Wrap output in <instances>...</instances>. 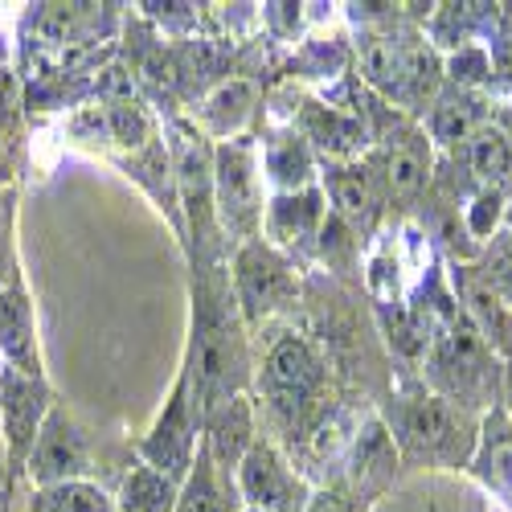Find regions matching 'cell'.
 <instances>
[{"label": "cell", "mask_w": 512, "mask_h": 512, "mask_svg": "<svg viewBox=\"0 0 512 512\" xmlns=\"http://www.w3.org/2000/svg\"><path fill=\"white\" fill-rule=\"evenodd\" d=\"M476 472L512 504V422L504 414H492L484 422V435L476 443Z\"/></svg>", "instance_id": "obj_24"}, {"label": "cell", "mask_w": 512, "mask_h": 512, "mask_svg": "<svg viewBox=\"0 0 512 512\" xmlns=\"http://www.w3.org/2000/svg\"><path fill=\"white\" fill-rule=\"evenodd\" d=\"M25 480L33 488H54L70 480H91V439L87 431L74 422L66 406L54 402L37 431V443L25 459Z\"/></svg>", "instance_id": "obj_9"}, {"label": "cell", "mask_w": 512, "mask_h": 512, "mask_svg": "<svg viewBox=\"0 0 512 512\" xmlns=\"http://www.w3.org/2000/svg\"><path fill=\"white\" fill-rule=\"evenodd\" d=\"M234 492L246 512H295V492H304L291 476L275 443L254 439V447L234 467Z\"/></svg>", "instance_id": "obj_11"}, {"label": "cell", "mask_w": 512, "mask_h": 512, "mask_svg": "<svg viewBox=\"0 0 512 512\" xmlns=\"http://www.w3.org/2000/svg\"><path fill=\"white\" fill-rule=\"evenodd\" d=\"M0 66H9V41H5V33H0Z\"/></svg>", "instance_id": "obj_36"}, {"label": "cell", "mask_w": 512, "mask_h": 512, "mask_svg": "<svg viewBox=\"0 0 512 512\" xmlns=\"http://www.w3.org/2000/svg\"><path fill=\"white\" fill-rule=\"evenodd\" d=\"M259 164H263V181L275 193H300L316 185V152L300 132H275L271 140H263Z\"/></svg>", "instance_id": "obj_21"}, {"label": "cell", "mask_w": 512, "mask_h": 512, "mask_svg": "<svg viewBox=\"0 0 512 512\" xmlns=\"http://www.w3.org/2000/svg\"><path fill=\"white\" fill-rule=\"evenodd\" d=\"M365 29L357 37L361 82L398 107H431L443 91V58L418 29L398 25L394 5H365Z\"/></svg>", "instance_id": "obj_2"}, {"label": "cell", "mask_w": 512, "mask_h": 512, "mask_svg": "<svg viewBox=\"0 0 512 512\" xmlns=\"http://www.w3.org/2000/svg\"><path fill=\"white\" fill-rule=\"evenodd\" d=\"M324 218H328V197H324L320 181L308 185V189H300V193H275L267 201V209H263L259 238L271 242L275 250L300 246V242H308V238L320 234Z\"/></svg>", "instance_id": "obj_17"}, {"label": "cell", "mask_w": 512, "mask_h": 512, "mask_svg": "<svg viewBox=\"0 0 512 512\" xmlns=\"http://www.w3.org/2000/svg\"><path fill=\"white\" fill-rule=\"evenodd\" d=\"M443 82H447V87H455V91L480 95L488 82H492V58H488V50L484 46H459V50H451L447 62H443Z\"/></svg>", "instance_id": "obj_30"}, {"label": "cell", "mask_w": 512, "mask_h": 512, "mask_svg": "<svg viewBox=\"0 0 512 512\" xmlns=\"http://www.w3.org/2000/svg\"><path fill=\"white\" fill-rule=\"evenodd\" d=\"M177 496H181L177 480H168L148 463H136L119 484L115 508L119 512H177Z\"/></svg>", "instance_id": "obj_23"}, {"label": "cell", "mask_w": 512, "mask_h": 512, "mask_svg": "<svg viewBox=\"0 0 512 512\" xmlns=\"http://www.w3.org/2000/svg\"><path fill=\"white\" fill-rule=\"evenodd\" d=\"M13 267V189H0V283L9 279Z\"/></svg>", "instance_id": "obj_32"}, {"label": "cell", "mask_w": 512, "mask_h": 512, "mask_svg": "<svg viewBox=\"0 0 512 512\" xmlns=\"http://www.w3.org/2000/svg\"><path fill=\"white\" fill-rule=\"evenodd\" d=\"M451 287H455V300H459L463 316L472 320V328L480 332L484 345L500 361H512V308L500 300V291L492 287L484 267L472 259L451 263Z\"/></svg>", "instance_id": "obj_12"}, {"label": "cell", "mask_w": 512, "mask_h": 512, "mask_svg": "<svg viewBox=\"0 0 512 512\" xmlns=\"http://www.w3.org/2000/svg\"><path fill=\"white\" fill-rule=\"evenodd\" d=\"M500 357L480 340L472 320L447 295L435 304L431 340H426V373L443 402L459 406L463 414L476 406H492L500 390Z\"/></svg>", "instance_id": "obj_3"}, {"label": "cell", "mask_w": 512, "mask_h": 512, "mask_svg": "<svg viewBox=\"0 0 512 512\" xmlns=\"http://www.w3.org/2000/svg\"><path fill=\"white\" fill-rule=\"evenodd\" d=\"M230 291H234V304L242 312V324H259L295 295L291 263L283 259V250H275L263 238L238 242L234 271H230Z\"/></svg>", "instance_id": "obj_8"}, {"label": "cell", "mask_w": 512, "mask_h": 512, "mask_svg": "<svg viewBox=\"0 0 512 512\" xmlns=\"http://www.w3.org/2000/svg\"><path fill=\"white\" fill-rule=\"evenodd\" d=\"M463 156H467V168H472V177L484 185V189H496L504 193L512 185V148L508 140L496 132V127H480V132L463 144Z\"/></svg>", "instance_id": "obj_26"}, {"label": "cell", "mask_w": 512, "mask_h": 512, "mask_svg": "<svg viewBox=\"0 0 512 512\" xmlns=\"http://www.w3.org/2000/svg\"><path fill=\"white\" fill-rule=\"evenodd\" d=\"M324 197L332 201V213L353 230H373L381 218V205H386V189H381L377 173L365 160H349V164H332L324 173Z\"/></svg>", "instance_id": "obj_16"}, {"label": "cell", "mask_w": 512, "mask_h": 512, "mask_svg": "<svg viewBox=\"0 0 512 512\" xmlns=\"http://www.w3.org/2000/svg\"><path fill=\"white\" fill-rule=\"evenodd\" d=\"M259 381H263V394H267L271 410L295 426L304 418V410L316 402V394L324 386V369H320V357L312 353V345L304 336L283 332L279 340H271Z\"/></svg>", "instance_id": "obj_7"}, {"label": "cell", "mask_w": 512, "mask_h": 512, "mask_svg": "<svg viewBox=\"0 0 512 512\" xmlns=\"http://www.w3.org/2000/svg\"><path fill=\"white\" fill-rule=\"evenodd\" d=\"M250 103H254V87H250V82H242V78L218 82V87H213V91L205 95V103H201V119H205V127H209V136L234 140L238 127H242V119L250 115Z\"/></svg>", "instance_id": "obj_27"}, {"label": "cell", "mask_w": 512, "mask_h": 512, "mask_svg": "<svg viewBox=\"0 0 512 512\" xmlns=\"http://www.w3.org/2000/svg\"><path fill=\"white\" fill-rule=\"evenodd\" d=\"M50 410H54L50 381L5 365V373H0V443H5V455L21 476Z\"/></svg>", "instance_id": "obj_10"}, {"label": "cell", "mask_w": 512, "mask_h": 512, "mask_svg": "<svg viewBox=\"0 0 512 512\" xmlns=\"http://www.w3.org/2000/svg\"><path fill=\"white\" fill-rule=\"evenodd\" d=\"M365 164L377 173L386 197H414L431 181V140H426L422 127L398 123V132L381 140Z\"/></svg>", "instance_id": "obj_14"}, {"label": "cell", "mask_w": 512, "mask_h": 512, "mask_svg": "<svg viewBox=\"0 0 512 512\" xmlns=\"http://www.w3.org/2000/svg\"><path fill=\"white\" fill-rule=\"evenodd\" d=\"M390 431L394 451L431 467H459V459H472L480 443L459 406L443 402L435 390L422 386L390 398Z\"/></svg>", "instance_id": "obj_4"}, {"label": "cell", "mask_w": 512, "mask_h": 512, "mask_svg": "<svg viewBox=\"0 0 512 512\" xmlns=\"http://www.w3.org/2000/svg\"><path fill=\"white\" fill-rule=\"evenodd\" d=\"M25 512H119L115 496L95 480H70L54 488H33Z\"/></svg>", "instance_id": "obj_25"}, {"label": "cell", "mask_w": 512, "mask_h": 512, "mask_svg": "<svg viewBox=\"0 0 512 512\" xmlns=\"http://www.w3.org/2000/svg\"><path fill=\"white\" fill-rule=\"evenodd\" d=\"M168 132H173V168H177L181 205L189 209L193 234L205 238L209 234V218H213V148L185 119H173Z\"/></svg>", "instance_id": "obj_13"}, {"label": "cell", "mask_w": 512, "mask_h": 512, "mask_svg": "<svg viewBox=\"0 0 512 512\" xmlns=\"http://www.w3.org/2000/svg\"><path fill=\"white\" fill-rule=\"evenodd\" d=\"M107 111V136L119 144V148H148L152 140H156V123H152V115H148V107L144 103H107L103 107Z\"/></svg>", "instance_id": "obj_29"}, {"label": "cell", "mask_w": 512, "mask_h": 512, "mask_svg": "<svg viewBox=\"0 0 512 512\" xmlns=\"http://www.w3.org/2000/svg\"><path fill=\"white\" fill-rule=\"evenodd\" d=\"M263 164L254 136H234L213 148V213L238 242L259 238L263 230Z\"/></svg>", "instance_id": "obj_5"}, {"label": "cell", "mask_w": 512, "mask_h": 512, "mask_svg": "<svg viewBox=\"0 0 512 512\" xmlns=\"http://www.w3.org/2000/svg\"><path fill=\"white\" fill-rule=\"evenodd\" d=\"M234 496H238L234 480H226L218 467H213V459L205 455V447H201L197 459H193V472L181 484L177 512H242V504Z\"/></svg>", "instance_id": "obj_22"}, {"label": "cell", "mask_w": 512, "mask_h": 512, "mask_svg": "<svg viewBox=\"0 0 512 512\" xmlns=\"http://www.w3.org/2000/svg\"><path fill=\"white\" fill-rule=\"evenodd\" d=\"M304 512H349V504L340 500L336 492H316V496L304 504Z\"/></svg>", "instance_id": "obj_34"}, {"label": "cell", "mask_w": 512, "mask_h": 512, "mask_svg": "<svg viewBox=\"0 0 512 512\" xmlns=\"http://www.w3.org/2000/svg\"><path fill=\"white\" fill-rule=\"evenodd\" d=\"M95 9L99 5H37L33 29L50 46H74L82 29H87V21H95Z\"/></svg>", "instance_id": "obj_28"}, {"label": "cell", "mask_w": 512, "mask_h": 512, "mask_svg": "<svg viewBox=\"0 0 512 512\" xmlns=\"http://www.w3.org/2000/svg\"><path fill=\"white\" fill-rule=\"evenodd\" d=\"M201 447L213 459V467H218L226 480H234V467L254 447V406L246 394L230 398L222 410H213L201 422Z\"/></svg>", "instance_id": "obj_19"}, {"label": "cell", "mask_w": 512, "mask_h": 512, "mask_svg": "<svg viewBox=\"0 0 512 512\" xmlns=\"http://www.w3.org/2000/svg\"><path fill=\"white\" fill-rule=\"evenodd\" d=\"M300 136L308 140L312 152L349 164L365 152L369 144V127L353 107H332V103H308L300 115Z\"/></svg>", "instance_id": "obj_18"}, {"label": "cell", "mask_w": 512, "mask_h": 512, "mask_svg": "<svg viewBox=\"0 0 512 512\" xmlns=\"http://www.w3.org/2000/svg\"><path fill=\"white\" fill-rule=\"evenodd\" d=\"M246 336L230 279L218 267H201L193 283V340H189V386L201 422L222 410L246 386Z\"/></svg>", "instance_id": "obj_1"}, {"label": "cell", "mask_w": 512, "mask_h": 512, "mask_svg": "<svg viewBox=\"0 0 512 512\" xmlns=\"http://www.w3.org/2000/svg\"><path fill=\"white\" fill-rule=\"evenodd\" d=\"M492 127H496V132L508 140V148H512V107H504V111L492 119Z\"/></svg>", "instance_id": "obj_35"}, {"label": "cell", "mask_w": 512, "mask_h": 512, "mask_svg": "<svg viewBox=\"0 0 512 512\" xmlns=\"http://www.w3.org/2000/svg\"><path fill=\"white\" fill-rule=\"evenodd\" d=\"M480 127H488V103H484V95L443 87V91L435 95V103L426 107L422 132H426V140H431V144L459 148V144L472 140Z\"/></svg>", "instance_id": "obj_20"}, {"label": "cell", "mask_w": 512, "mask_h": 512, "mask_svg": "<svg viewBox=\"0 0 512 512\" xmlns=\"http://www.w3.org/2000/svg\"><path fill=\"white\" fill-rule=\"evenodd\" d=\"M0 361L9 369L46 377L37 349V316H33V295L25 287L21 267L9 271V279L0 283Z\"/></svg>", "instance_id": "obj_15"}, {"label": "cell", "mask_w": 512, "mask_h": 512, "mask_svg": "<svg viewBox=\"0 0 512 512\" xmlns=\"http://www.w3.org/2000/svg\"><path fill=\"white\" fill-rule=\"evenodd\" d=\"M0 373H5V361H0Z\"/></svg>", "instance_id": "obj_37"}, {"label": "cell", "mask_w": 512, "mask_h": 512, "mask_svg": "<svg viewBox=\"0 0 512 512\" xmlns=\"http://www.w3.org/2000/svg\"><path fill=\"white\" fill-rule=\"evenodd\" d=\"M13 107H17V74L9 66H0V132L9 127Z\"/></svg>", "instance_id": "obj_33"}, {"label": "cell", "mask_w": 512, "mask_h": 512, "mask_svg": "<svg viewBox=\"0 0 512 512\" xmlns=\"http://www.w3.org/2000/svg\"><path fill=\"white\" fill-rule=\"evenodd\" d=\"M197 451H201V414H197V402H193L189 369L181 365L177 386H173V394H168L160 418L140 439V463L156 467V472H164L168 480L185 484V476L193 472Z\"/></svg>", "instance_id": "obj_6"}, {"label": "cell", "mask_w": 512, "mask_h": 512, "mask_svg": "<svg viewBox=\"0 0 512 512\" xmlns=\"http://www.w3.org/2000/svg\"><path fill=\"white\" fill-rule=\"evenodd\" d=\"M480 267H484V275L492 279V287L500 291V300L512 308V230H508V226H500V230L484 242Z\"/></svg>", "instance_id": "obj_31"}]
</instances>
